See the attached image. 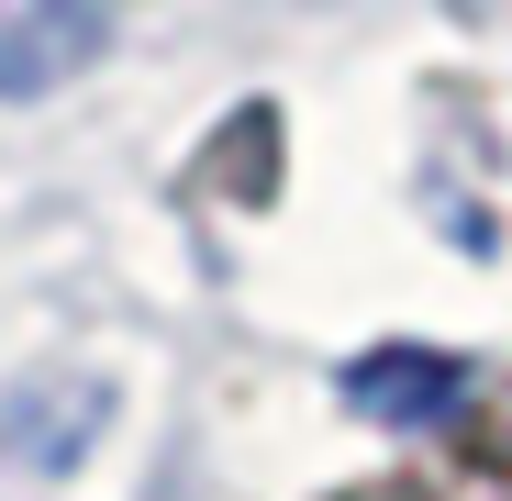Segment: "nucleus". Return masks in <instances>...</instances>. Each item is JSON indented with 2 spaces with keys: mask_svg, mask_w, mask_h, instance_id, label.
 Wrapping results in <instances>:
<instances>
[{
  "mask_svg": "<svg viewBox=\"0 0 512 501\" xmlns=\"http://www.w3.org/2000/svg\"><path fill=\"white\" fill-rule=\"evenodd\" d=\"M90 56H112V12L101 0H0V101L67 90Z\"/></svg>",
  "mask_w": 512,
  "mask_h": 501,
  "instance_id": "f257e3e1",
  "label": "nucleus"
},
{
  "mask_svg": "<svg viewBox=\"0 0 512 501\" xmlns=\"http://www.w3.org/2000/svg\"><path fill=\"white\" fill-rule=\"evenodd\" d=\"M457 401H468V368L435 346H379L346 368V412H368V424H435Z\"/></svg>",
  "mask_w": 512,
  "mask_h": 501,
  "instance_id": "f03ea898",
  "label": "nucleus"
}]
</instances>
